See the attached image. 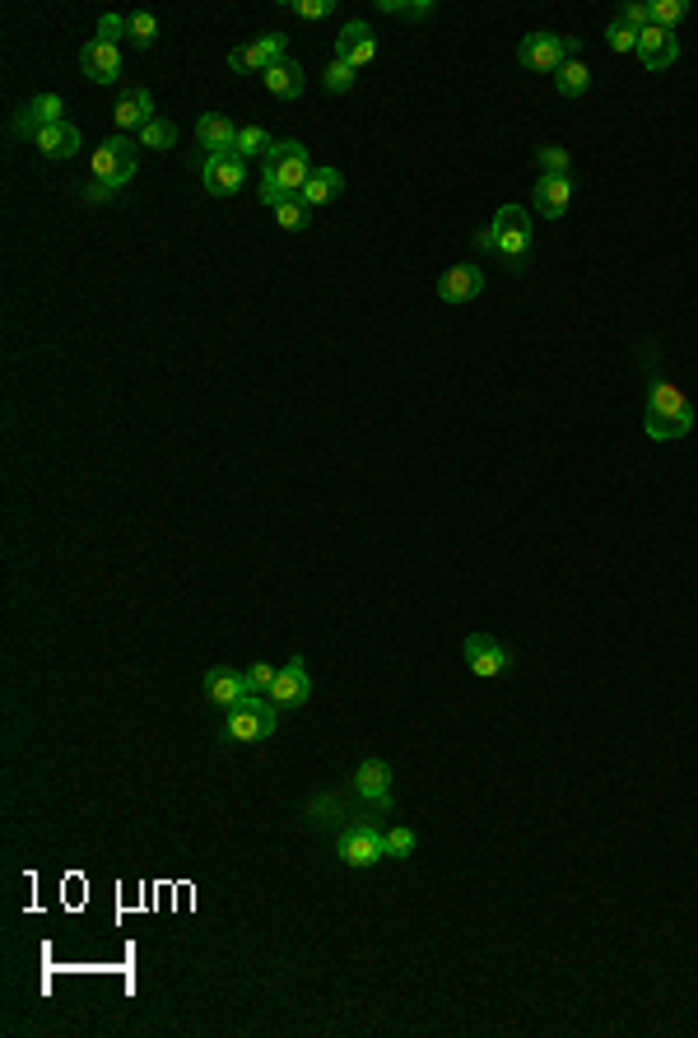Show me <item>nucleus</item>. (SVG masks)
<instances>
[{
	"label": "nucleus",
	"mask_w": 698,
	"mask_h": 1038,
	"mask_svg": "<svg viewBox=\"0 0 698 1038\" xmlns=\"http://www.w3.org/2000/svg\"><path fill=\"white\" fill-rule=\"evenodd\" d=\"M694 433V405L675 382L652 378L647 382V438L652 443H675Z\"/></svg>",
	"instance_id": "nucleus-1"
},
{
	"label": "nucleus",
	"mask_w": 698,
	"mask_h": 1038,
	"mask_svg": "<svg viewBox=\"0 0 698 1038\" xmlns=\"http://www.w3.org/2000/svg\"><path fill=\"white\" fill-rule=\"evenodd\" d=\"M275 722H280V703L252 694V699H242L238 708H229V717H224V736H229V741H242V745L266 741V736H275Z\"/></svg>",
	"instance_id": "nucleus-2"
},
{
	"label": "nucleus",
	"mask_w": 698,
	"mask_h": 1038,
	"mask_svg": "<svg viewBox=\"0 0 698 1038\" xmlns=\"http://www.w3.org/2000/svg\"><path fill=\"white\" fill-rule=\"evenodd\" d=\"M578 56V38H564V33H526L522 47H517V61L526 70H540V75H554V70Z\"/></svg>",
	"instance_id": "nucleus-3"
},
{
	"label": "nucleus",
	"mask_w": 698,
	"mask_h": 1038,
	"mask_svg": "<svg viewBox=\"0 0 698 1038\" xmlns=\"http://www.w3.org/2000/svg\"><path fill=\"white\" fill-rule=\"evenodd\" d=\"M489 233H494V252L508 266H522L526 252H531V219H526L522 205H498L494 224H489Z\"/></svg>",
	"instance_id": "nucleus-4"
},
{
	"label": "nucleus",
	"mask_w": 698,
	"mask_h": 1038,
	"mask_svg": "<svg viewBox=\"0 0 698 1038\" xmlns=\"http://www.w3.org/2000/svg\"><path fill=\"white\" fill-rule=\"evenodd\" d=\"M336 857L345 866H354V871H368V866H377L387 857V834L373 829V824H349L345 834L336 838Z\"/></svg>",
	"instance_id": "nucleus-5"
},
{
	"label": "nucleus",
	"mask_w": 698,
	"mask_h": 1038,
	"mask_svg": "<svg viewBox=\"0 0 698 1038\" xmlns=\"http://www.w3.org/2000/svg\"><path fill=\"white\" fill-rule=\"evenodd\" d=\"M135 159H140V140L117 135V140L94 149V177L98 182H112V187H126L135 177Z\"/></svg>",
	"instance_id": "nucleus-6"
},
{
	"label": "nucleus",
	"mask_w": 698,
	"mask_h": 1038,
	"mask_svg": "<svg viewBox=\"0 0 698 1038\" xmlns=\"http://www.w3.org/2000/svg\"><path fill=\"white\" fill-rule=\"evenodd\" d=\"M201 182H205L210 196H233V191L247 187V159H238L233 149H224V154H205Z\"/></svg>",
	"instance_id": "nucleus-7"
},
{
	"label": "nucleus",
	"mask_w": 698,
	"mask_h": 1038,
	"mask_svg": "<svg viewBox=\"0 0 698 1038\" xmlns=\"http://www.w3.org/2000/svg\"><path fill=\"white\" fill-rule=\"evenodd\" d=\"M284 33H261V38H252L247 47H238V52H229V66L238 70V75H266L275 61H284Z\"/></svg>",
	"instance_id": "nucleus-8"
},
{
	"label": "nucleus",
	"mask_w": 698,
	"mask_h": 1038,
	"mask_svg": "<svg viewBox=\"0 0 698 1038\" xmlns=\"http://www.w3.org/2000/svg\"><path fill=\"white\" fill-rule=\"evenodd\" d=\"M461 652H466V666L480 675V680H494V675H503L512 666V652L489 634H470L466 643H461Z\"/></svg>",
	"instance_id": "nucleus-9"
},
{
	"label": "nucleus",
	"mask_w": 698,
	"mask_h": 1038,
	"mask_svg": "<svg viewBox=\"0 0 698 1038\" xmlns=\"http://www.w3.org/2000/svg\"><path fill=\"white\" fill-rule=\"evenodd\" d=\"M266 699H275L280 708H298V703L312 699V675H308V661L303 657H289V666H280L275 685H270Z\"/></svg>",
	"instance_id": "nucleus-10"
},
{
	"label": "nucleus",
	"mask_w": 698,
	"mask_h": 1038,
	"mask_svg": "<svg viewBox=\"0 0 698 1038\" xmlns=\"http://www.w3.org/2000/svg\"><path fill=\"white\" fill-rule=\"evenodd\" d=\"M61 122H66V103H61V94H38L24 112H19V117H14V135H28V140H38V131H47V126H61Z\"/></svg>",
	"instance_id": "nucleus-11"
},
{
	"label": "nucleus",
	"mask_w": 698,
	"mask_h": 1038,
	"mask_svg": "<svg viewBox=\"0 0 698 1038\" xmlns=\"http://www.w3.org/2000/svg\"><path fill=\"white\" fill-rule=\"evenodd\" d=\"M354 792L373 801L377 810H391V764L387 759H363L354 769Z\"/></svg>",
	"instance_id": "nucleus-12"
},
{
	"label": "nucleus",
	"mask_w": 698,
	"mask_h": 1038,
	"mask_svg": "<svg viewBox=\"0 0 698 1038\" xmlns=\"http://www.w3.org/2000/svg\"><path fill=\"white\" fill-rule=\"evenodd\" d=\"M336 56H340V61H349L354 70L373 66V56H377V38H373V28L363 24V19L345 24V28H340V38H336Z\"/></svg>",
	"instance_id": "nucleus-13"
},
{
	"label": "nucleus",
	"mask_w": 698,
	"mask_h": 1038,
	"mask_svg": "<svg viewBox=\"0 0 698 1038\" xmlns=\"http://www.w3.org/2000/svg\"><path fill=\"white\" fill-rule=\"evenodd\" d=\"M675 56H680V42H675L671 28L647 24L643 33H638V61H643L647 70H666V66H675Z\"/></svg>",
	"instance_id": "nucleus-14"
},
{
	"label": "nucleus",
	"mask_w": 698,
	"mask_h": 1038,
	"mask_svg": "<svg viewBox=\"0 0 698 1038\" xmlns=\"http://www.w3.org/2000/svg\"><path fill=\"white\" fill-rule=\"evenodd\" d=\"M80 70H84V80H94V84H117V75H121V52L112 47V42H84V52H80Z\"/></svg>",
	"instance_id": "nucleus-15"
},
{
	"label": "nucleus",
	"mask_w": 698,
	"mask_h": 1038,
	"mask_svg": "<svg viewBox=\"0 0 698 1038\" xmlns=\"http://www.w3.org/2000/svg\"><path fill=\"white\" fill-rule=\"evenodd\" d=\"M205 699L215 703V708H238L242 699H252L247 694V680H242V671H229V666H215V671H205Z\"/></svg>",
	"instance_id": "nucleus-16"
},
{
	"label": "nucleus",
	"mask_w": 698,
	"mask_h": 1038,
	"mask_svg": "<svg viewBox=\"0 0 698 1038\" xmlns=\"http://www.w3.org/2000/svg\"><path fill=\"white\" fill-rule=\"evenodd\" d=\"M480 289H484L480 266H452L443 280H438V298L452 303V308H461V303H470V298H480Z\"/></svg>",
	"instance_id": "nucleus-17"
},
{
	"label": "nucleus",
	"mask_w": 698,
	"mask_h": 1038,
	"mask_svg": "<svg viewBox=\"0 0 698 1038\" xmlns=\"http://www.w3.org/2000/svg\"><path fill=\"white\" fill-rule=\"evenodd\" d=\"M112 122L121 126V135H126V131H145V126L154 122V94H149V89H131V94H121L117 108H112Z\"/></svg>",
	"instance_id": "nucleus-18"
},
{
	"label": "nucleus",
	"mask_w": 698,
	"mask_h": 1038,
	"mask_svg": "<svg viewBox=\"0 0 698 1038\" xmlns=\"http://www.w3.org/2000/svg\"><path fill=\"white\" fill-rule=\"evenodd\" d=\"M340 191H345V177H340V168H312V177L303 182V191H298V201L308 205V210H317V205L340 201Z\"/></svg>",
	"instance_id": "nucleus-19"
},
{
	"label": "nucleus",
	"mask_w": 698,
	"mask_h": 1038,
	"mask_svg": "<svg viewBox=\"0 0 698 1038\" xmlns=\"http://www.w3.org/2000/svg\"><path fill=\"white\" fill-rule=\"evenodd\" d=\"M568 196H573V187H568V177H540L536 191H531V201H536V210L550 224H559V219L568 215Z\"/></svg>",
	"instance_id": "nucleus-20"
},
{
	"label": "nucleus",
	"mask_w": 698,
	"mask_h": 1038,
	"mask_svg": "<svg viewBox=\"0 0 698 1038\" xmlns=\"http://www.w3.org/2000/svg\"><path fill=\"white\" fill-rule=\"evenodd\" d=\"M33 145H38L42 159H75L80 154V126H70V122L47 126V131H38Z\"/></svg>",
	"instance_id": "nucleus-21"
},
{
	"label": "nucleus",
	"mask_w": 698,
	"mask_h": 1038,
	"mask_svg": "<svg viewBox=\"0 0 698 1038\" xmlns=\"http://www.w3.org/2000/svg\"><path fill=\"white\" fill-rule=\"evenodd\" d=\"M261 80H266V89L280 98V103H294V98L303 94V66H298V61H289V56H284V61H275V66H270Z\"/></svg>",
	"instance_id": "nucleus-22"
},
{
	"label": "nucleus",
	"mask_w": 698,
	"mask_h": 1038,
	"mask_svg": "<svg viewBox=\"0 0 698 1038\" xmlns=\"http://www.w3.org/2000/svg\"><path fill=\"white\" fill-rule=\"evenodd\" d=\"M196 140H201L210 154H224V149H233V140H238V126H233L229 117H219V112H205L201 122H196Z\"/></svg>",
	"instance_id": "nucleus-23"
},
{
	"label": "nucleus",
	"mask_w": 698,
	"mask_h": 1038,
	"mask_svg": "<svg viewBox=\"0 0 698 1038\" xmlns=\"http://www.w3.org/2000/svg\"><path fill=\"white\" fill-rule=\"evenodd\" d=\"M261 173H270V177H275V182H280L284 191H294V196H298V191H303V182H308V177H312L308 145H298L294 154H289V159L280 163V168H261Z\"/></svg>",
	"instance_id": "nucleus-24"
},
{
	"label": "nucleus",
	"mask_w": 698,
	"mask_h": 1038,
	"mask_svg": "<svg viewBox=\"0 0 698 1038\" xmlns=\"http://www.w3.org/2000/svg\"><path fill=\"white\" fill-rule=\"evenodd\" d=\"M554 89H559L564 98H582V94H587V89H591L587 61H578V56H573V61H564V66L554 70Z\"/></svg>",
	"instance_id": "nucleus-25"
},
{
	"label": "nucleus",
	"mask_w": 698,
	"mask_h": 1038,
	"mask_svg": "<svg viewBox=\"0 0 698 1038\" xmlns=\"http://www.w3.org/2000/svg\"><path fill=\"white\" fill-rule=\"evenodd\" d=\"M270 145H275V140H270V135L261 131V126H238V140H233V154H238V159H252V154H261V159H266V154H270Z\"/></svg>",
	"instance_id": "nucleus-26"
},
{
	"label": "nucleus",
	"mask_w": 698,
	"mask_h": 1038,
	"mask_svg": "<svg viewBox=\"0 0 698 1038\" xmlns=\"http://www.w3.org/2000/svg\"><path fill=\"white\" fill-rule=\"evenodd\" d=\"M275 224H280L284 233H303L312 224V210L298 201V196H289L284 205H275Z\"/></svg>",
	"instance_id": "nucleus-27"
},
{
	"label": "nucleus",
	"mask_w": 698,
	"mask_h": 1038,
	"mask_svg": "<svg viewBox=\"0 0 698 1038\" xmlns=\"http://www.w3.org/2000/svg\"><path fill=\"white\" fill-rule=\"evenodd\" d=\"M126 38L135 42V47H140V52H145V47H154V42H159V19H154V14H126Z\"/></svg>",
	"instance_id": "nucleus-28"
},
{
	"label": "nucleus",
	"mask_w": 698,
	"mask_h": 1038,
	"mask_svg": "<svg viewBox=\"0 0 698 1038\" xmlns=\"http://www.w3.org/2000/svg\"><path fill=\"white\" fill-rule=\"evenodd\" d=\"M536 163H540V177H568L573 168V154L564 145H540L536 149Z\"/></svg>",
	"instance_id": "nucleus-29"
},
{
	"label": "nucleus",
	"mask_w": 698,
	"mask_h": 1038,
	"mask_svg": "<svg viewBox=\"0 0 698 1038\" xmlns=\"http://www.w3.org/2000/svg\"><path fill=\"white\" fill-rule=\"evenodd\" d=\"M177 145V126L163 122V117H154V122L140 131V149H173Z\"/></svg>",
	"instance_id": "nucleus-30"
},
{
	"label": "nucleus",
	"mask_w": 698,
	"mask_h": 1038,
	"mask_svg": "<svg viewBox=\"0 0 698 1038\" xmlns=\"http://www.w3.org/2000/svg\"><path fill=\"white\" fill-rule=\"evenodd\" d=\"M326 89H331V94H349V89H354V80H359V70L349 66V61H340V56H331V66H326Z\"/></svg>",
	"instance_id": "nucleus-31"
},
{
	"label": "nucleus",
	"mask_w": 698,
	"mask_h": 1038,
	"mask_svg": "<svg viewBox=\"0 0 698 1038\" xmlns=\"http://www.w3.org/2000/svg\"><path fill=\"white\" fill-rule=\"evenodd\" d=\"M382 14H396V19H424L433 14V0H377Z\"/></svg>",
	"instance_id": "nucleus-32"
},
{
	"label": "nucleus",
	"mask_w": 698,
	"mask_h": 1038,
	"mask_svg": "<svg viewBox=\"0 0 698 1038\" xmlns=\"http://www.w3.org/2000/svg\"><path fill=\"white\" fill-rule=\"evenodd\" d=\"M419 848L415 829H405V824H396V829H387V857H396V862H405L410 852Z\"/></svg>",
	"instance_id": "nucleus-33"
},
{
	"label": "nucleus",
	"mask_w": 698,
	"mask_h": 1038,
	"mask_svg": "<svg viewBox=\"0 0 698 1038\" xmlns=\"http://www.w3.org/2000/svg\"><path fill=\"white\" fill-rule=\"evenodd\" d=\"M685 14H689L685 0H657V5H652V24H657V28H671V33H675V24H680Z\"/></svg>",
	"instance_id": "nucleus-34"
},
{
	"label": "nucleus",
	"mask_w": 698,
	"mask_h": 1038,
	"mask_svg": "<svg viewBox=\"0 0 698 1038\" xmlns=\"http://www.w3.org/2000/svg\"><path fill=\"white\" fill-rule=\"evenodd\" d=\"M605 38H610V52H638V28H629L624 19L605 28Z\"/></svg>",
	"instance_id": "nucleus-35"
},
{
	"label": "nucleus",
	"mask_w": 698,
	"mask_h": 1038,
	"mask_svg": "<svg viewBox=\"0 0 698 1038\" xmlns=\"http://www.w3.org/2000/svg\"><path fill=\"white\" fill-rule=\"evenodd\" d=\"M275 666H266V661H256L252 671H242V680H247V694H270V685H275Z\"/></svg>",
	"instance_id": "nucleus-36"
},
{
	"label": "nucleus",
	"mask_w": 698,
	"mask_h": 1038,
	"mask_svg": "<svg viewBox=\"0 0 698 1038\" xmlns=\"http://www.w3.org/2000/svg\"><path fill=\"white\" fill-rule=\"evenodd\" d=\"M284 5H289L298 19H326V14H336V0H284Z\"/></svg>",
	"instance_id": "nucleus-37"
},
{
	"label": "nucleus",
	"mask_w": 698,
	"mask_h": 1038,
	"mask_svg": "<svg viewBox=\"0 0 698 1038\" xmlns=\"http://www.w3.org/2000/svg\"><path fill=\"white\" fill-rule=\"evenodd\" d=\"M289 196H294V191H284L280 182H275V177L270 173H261V187H256V201L261 205H270V210H275V205H284L289 201Z\"/></svg>",
	"instance_id": "nucleus-38"
},
{
	"label": "nucleus",
	"mask_w": 698,
	"mask_h": 1038,
	"mask_svg": "<svg viewBox=\"0 0 698 1038\" xmlns=\"http://www.w3.org/2000/svg\"><path fill=\"white\" fill-rule=\"evenodd\" d=\"M121 33H126V14H103V19H98V42H112V47H117Z\"/></svg>",
	"instance_id": "nucleus-39"
},
{
	"label": "nucleus",
	"mask_w": 698,
	"mask_h": 1038,
	"mask_svg": "<svg viewBox=\"0 0 698 1038\" xmlns=\"http://www.w3.org/2000/svg\"><path fill=\"white\" fill-rule=\"evenodd\" d=\"M619 19H624L629 28H638V33H643V28L652 24V5H624V10H619Z\"/></svg>",
	"instance_id": "nucleus-40"
},
{
	"label": "nucleus",
	"mask_w": 698,
	"mask_h": 1038,
	"mask_svg": "<svg viewBox=\"0 0 698 1038\" xmlns=\"http://www.w3.org/2000/svg\"><path fill=\"white\" fill-rule=\"evenodd\" d=\"M117 191H121V187H112V182H98V177H94V187L84 191V196H89V201H112Z\"/></svg>",
	"instance_id": "nucleus-41"
},
{
	"label": "nucleus",
	"mask_w": 698,
	"mask_h": 1038,
	"mask_svg": "<svg viewBox=\"0 0 698 1038\" xmlns=\"http://www.w3.org/2000/svg\"><path fill=\"white\" fill-rule=\"evenodd\" d=\"M475 247H480V252H494V233L480 229V233H475Z\"/></svg>",
	"instance_id": "nucleus-42"
}]
</instances>
